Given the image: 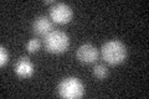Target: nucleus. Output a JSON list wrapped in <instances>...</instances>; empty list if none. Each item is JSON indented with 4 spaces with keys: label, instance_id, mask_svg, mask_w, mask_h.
<instances>
[{
    "label": "nucleus",
    "instance_id": "nucleus-1",
    "mask_svg": "<svg viewBox=\"0 0 149 99\" xmlns=\"http://www.w3.org/2000/svg\"><path fill=\"white\" fill-rule=\"evenodd\" d=\"M101 53L108 64L117 66L123 63L127 58V47L119 40H109L102 45Z\"/></svg>",
    "mask_w": 149,
    "mask_h": 99
},
{
    "label": "nucleus",
    "instance_id": "nucleus-2",
    "mask_svg": "<svg viewBox=\"0 0 149 99\" xmlns=\"http://www.w3.org/2000/svg\"><path fill=\"white\" fill-rule=\"evenodd\" d=\"M45 50L50 53L60 55L66 52L70 46V39L66 32L60 30H52L44 37Z\"/></svg>",
    "mask_w": 149,
    "mask_h": 99
},
{
    "label": "nucleus",
    "instance_id": "nucleus-3",
    "mask_svg": "<svg viewBox=\"0 0 149 99\" xmlns=\"http://www.w3.org/2000/svg\"><path fill=\"white\" fill-rule=\"evenodd\" d=\"M58 97L65 99H80L85 94V86L77 77H67L57 87Z\"/></svg>",
    "mask_w": 149,
    "mask_h": 99
},
{
    "label": "nucleus",
    "instance_id": "nucleus-4",
    "mask_svg": "<svg viewBox=\"0 0 149 99\" xmlns=\"http://www.w3.org/2000/svg\"><path fill=\"white\" fill-rule=\"evenodd\" d=\"M73 11L67 4L65 3H56L55 5L50 9V17L55 24L65 25L72 20Z\"/></svg>",
    "mask_w": 149,
    "mask_h": 99
},
{
    "label": "nucleus",
    "instance_id": "nucleus-5",
    "mask_svg": "<svg viewBox=\"0 0 149 99\" xmlns=\"http://www.w3.org/2000/svg\"><path fill=\"white\" fill-rule=\"evenodd\" d=\"M76 57L78 60V62H81L83 64L95 63L97 58H98V50L92 44H83L77 48Z\"/></svg>",
    "mask_w": 149,
    "mask_h": 99
},
{
    "label": "nucleus",
    "instance_id": "nucleus-6",
    "mask_svg": "<svg viewBox=\"0 0 149 99\" xmlns=\"http://www.w3.org/2000/svg\"><path fill=\"white\" fill-rule=\"evenodd\" d=\"M14 71L20 78H30L35 72V66L27 57H20L15 66H14Z\"/></svg>",
    "mask_w": 149,
    "mask_h": 99
},
{
    "label": "nucleus",
    "instance_id": "nucleus-7",
    "mask_svg": "<svg viewBox=\"0 0 149 99\" xmlns=\"http://www.w3.org/2000/svg\"><path fill=\"white\" fill-rule=\"evenodd\" d=\"M32 31L37 36H46L52 31V21L47 16H37L32 22Z\"/></svg>",
    "mask_w": 149,
    "mask_h": 99
},
{
    "label": "nucleus",
    "instance_id": "nucleus-8",
    "mask_svg": "<svg viewBox=\"0 0 149 99\" xmlns=\"http://www.w3.org/2000/svg\"><path fill=\"white\" fill-rule=\"evenodd\" d=\"M92 74L95 76L97 79H104L108 76V68L104 64H96L92 68Z\"/></svg>",
    "mask_w": 149,
    "mask_h": 99
},
{
    "label": "nucleus",
    "instance_id": "nucleus-9",
    "mask_svg": "<svg viewBox=\"0 0 149 99\" xmlns=\"http://www.w3.org/2000/svg\"><path fill=\"white\" fill-rule=\"evenodd\" d=\"M40 47H41V42L37 39H31L26 44V50L29 53H36L40 50Z\"/></svg>",
    "mask_w": 149,
    "mask_h": 99
},
{
    "label": "nucleus",
    "instance_id": "nucleus-10",
    "mask_svg": "<svg viewBox=\"0 0 149 99\" xmlns=\"http://www.w3.org/2000/svg\"><path fill=\"white\" fill-rule=\"evenodd\" d=\"M9 62V53H8V51L6 48L4 46L0 47V66L1 67H4L6 63Z\"/></svg>",
    "mask_w": 149,
    "mask_h": 99
},
{
    "label": "nucleus",
    "instance_id": "nucleus-11",
    "mask_svg": "<svg viewBox=\"0 0 149 99\" xmlns=\"http://www.w3.org/2000/svg\"><path fill=\"white\" fill-rule=\"evenodd\" d=\"M44 4H46V5H51V4H54L55 5V1H52V0H44Z\"/></svg>",
    "mask_w": 149,
    "mask_h": 99
}]
</instances>
